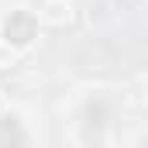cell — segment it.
I'll use <instances>...</instances> for the list:
<instances>
[{"instance_id":"obj_1","label":"cell","mask_w":148,"mask_h":148,"mask_svg":"<svg viewBox=\"0 0 148 148\" xmlns=\"http://www.w3.org/2000/svg\"><path fill=\"white\" fill-rule=\"evenodd\" d=\"M38 14L31 10H24V7H17V10H10L7 17H3V28H0V41L7 45V48H28L31 41L38 38Z\"/></svg>"},{"instance_id":"obj_4","label":"cell","mask_w":148,"mask_h":148,"mask_svg":"<svg viewBox=\"0 0 148 148\" xmlns=\"http://www.w3.org/2000/svg\"><path fill=\"white\" fill-rule=\"evenodd\" d=\"M83 121H86L90 127H103V124L110 121V107H107V100L93 97V100L86 103V114H83Z\"/></svg>"},{"instance_id":"obj_2","label":"cell","mask_w":148,"mask_h":148,"mask_svg":"<svg viewBox=\"0 0 148 148\" xmlns=\"http://www.w3.org/2000/svg\"><path fill=\"white\" fill-rule=\"evenodd\" d=\"M38 21H45V24H52V28H73L76 24V7H69L66 0H55V3H48V7L38 14Z\"/></svg>"},{"instance_id":"obj_3","label":"cell","mask_w":148,"mask_h":148,"mask_svg":"<svg viewBox=\"0 0 148 148\" xmlns=\"http://www.w3.org/2000/svg\"><path fill=\"white\" fill-rule=\"evenodd\" d=\"M28 134L21 127V117L17 114H0V148H10V145H24Z\"/></svg>"}]
</instances>
